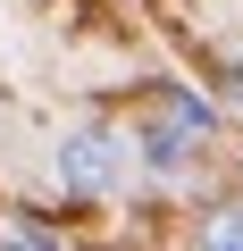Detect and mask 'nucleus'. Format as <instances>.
I'll return each mask as SVG.
<instances>
[{
    "label": "nucleus",
    "mask_w": 243,
    "mask_h": 251,
    "mask_svg": "<svg viewBox=\"0 0 243 251\" xmlns=\"http://www.w3.org/2000/svg\"><path fill=\"white\" fill-rule=\"evenodd\" d=\"M135 151L160 168V176H176L185 168V151H193V134H185V126L176 117H143V134H135Z\"/></svg>",
    "instance_id": "nucleus-2"
},
{
    "label": "nucleus",
    "mask_w": 243,
    "mask_h": 251,
    "mask_svg": "<svg viewBox=\"0 0 243 251\" xmlns=\"http://www.w3.org/2000/svg\"><path fill=\"white\" fill-rule=\"evenodd\" d=\"M59 168H67V184H76V193H109L117 176H126V143H117L109 126H84V134H67Z\"/></svg>",
    "instance_id": "nucleus-1"
},
{
    "label": "nucleus",
    "mask_w": 243,
    "mask_h": 251,
    "mask_svg": "<svg viewBox=\"0 0 243 251\" xmlns=\"http://www.w3.org/2000/svg\"><path fill=\"white\" fill-rule=\"evenodd\" d=\"M201 234H210L218 251H243V201H235V209H218V218H210Z\"/></svg>",
    "instance_id": "nucleus-4"
},
{
    "label": "nucleus",
    "mask_w": 243,
    "mask_h": 251,
    "mask_svg": "<svg viewBox=\"0 0 243 251\" xmlns=\"http://www.w3.org/2000/svg\"><path fill=\"white\" fill-rule=\"evenodd\" d=\"M160 117H176V126H185L193 143H201L210 126H218V109H210V100H193V92H168V100H160Z\"/></svg>",
    "instance_id": "nucleus-3"
}]
</instances>
